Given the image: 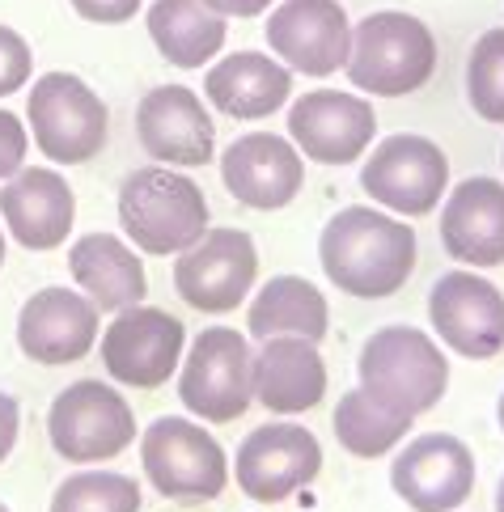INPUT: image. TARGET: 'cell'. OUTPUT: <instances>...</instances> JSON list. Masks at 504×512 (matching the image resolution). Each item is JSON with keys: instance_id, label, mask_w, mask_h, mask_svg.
I'll use <instances>...</instances> for the list:
<instances>
[{"instance_id": "obj_18", "label": "cell", "mask_w": 504, "mask_h": 512, "mask_svg": "<svg viewBox=\"0 0 504 512\" xmlns=\"http://www.w3.org/2000/svg\"><path fill=\"white\" fill-rule=\"evenodd\" d=\"M136 136L144 153L166 166H208L212 161V119L187 85H157L136 106Z\"/></svg>"}, {"instance_id": "obj_22", "label": "cell", "mask_w": 504, "mask_h": 512, "mask_svg": "<svg viewBox=\"0 0 504 512\" xmlns=\"http://www.w3.org/2000/svg\"><path fill=\"white\" fill-rule=\"evenodd\" d=\"M327 394V364L310 339H263L255 352V398L276 415L310 411Z\"/></svg>"}, {"instance_id": "obj_13", "label": "cell", "mask_w": 504, "mask_h": 512, "mask_svg": "<svg viewBox=\"0 0 504 512\" xmlns=\"http://www.w3.org/2000/svg\"><path fill=\"white\" fill-rule=\"evenodd\" d=\"M183 322L166 309L132 305L102 331V364L119 386L153 390L166 386L183 356Z\"/></svg>"}, {"instance_id": "obj_19", "label": "cell", "mask_w": 504, "mask_h": 512, "mask_svg": "<svg viewBox=\"0 0 504 512\" xmlns=\"http://www.w3.org/2000/svg\"><path fill=\"white\" fill-rule=\"evenodd\" d=\"M98 343V305L68 288H43L22 305L17 347L34 364H72Z\"/></svg>"}, {"instance_id": "obj_30", "label": "cell", "mask_w": 504, "mask_h": 512, "mask_svg": "<svg viewBox=\"0 0 504 512\" xmlns=\"http://www.w3.org/2000/svg\"><path fill=\"white\" fill-rule=\"evenodd\" d=\"M30 72H34V56H30L26 39L17 30L0 26V98L17 94V89L30 81Z\"/></svg>"}, {"instance_id": "obj_38", "label": "cell", "mask_w": 504, "mask_h": 512, "mask_svg": "<svg viewBox=\"0 0 504 512\" xmlns=\"http://www.w3.org/2000/svg\"><path fill=\"white\" fill-rule=\"evenodd\" d=\"M0 512H9V508H5V504H0Z\"/></svg>"}, {"instance_id": "obj_37", "label": "cell", "mask_w": 504, "mask_h": 512, "mask_svg": "<svg viewBox=\"0 0 504 512\" xmlns=\"http://www.w3.org/2000/svg\"><path fill=\"white\" fill-rule=\"evenodd\" d=\"M0 267H5V233H0Z\"/></svg>"}, {"instance_id": "obj_3", "label": "cell", "mask_w": 504, "mask_h": 512, "mask_svg": "<svg viewBox=\"0 0 504 512\" xmlns=\"http://www.w3.org/2000/svg\"><path fill=\"white\" fill-rule=\"evenodd\" d=\"M356 373L360 390L407 419L432 411L449 390V364L441 347L416 326H382L360 347Z\"/></svg>"}, {"instance_id": "obj_31", "label": "cell", "mask_w": 504, "mask_h": 512, "mask_svg": "<svg viewBox=\"0 0 504 512\" xmlns=\"http://www.w3.org/2000/svg\"><path fill=\"white\" fill-rule=\"evenodd\" d=\"M26 149H30V136H26L22 119L0 106V182H9L26 166Z\"/></svg>"}, {"instance_id": "obj_25", "label": "cell", "mask_w": 504, "mask_h": 512, "mask_svg": "<svg viewBox=\"0 0 504 512\" xmlns=\"http://www.w3.org/2000/svg\"><path fill=\"white\" fill-rule=\"evenodd\" d=\"M327 297L301 276H276L259 288V297L250 301L246 326L255 339H310L318 343L327 335Z\"/></svg>"}, {"instance_id": "obj_12", "label": "cell", "mask_w": 504, "mask_h": 512, "mask_svg": "<svg viewBox=\"0 0 504 512\" xmlns=\"http://www.w3.org/2000/svg\"><path fill=\"white\" fill-rule=\"evenodd\" d=\"M322 470V445L310 428L297 424H263L238 445V487L255 504H280L310 487Z\"/></svg>"}, {"instance_id": "obj_17", "label": "cell", "mask_w": 504, "mask_h": 512, "mask_svg": "<svg viewBox=\"0 0 504 512\" xmlns=\"http://www.w3.org/2000/svg\"><path fill=\"white\" fill-rule=\"evenodd\" d=\"M221 178H225V191L238 204L276 212L297 199L305 182V166L293 140L272 132H250V136H238L221 153Z\"/></svg>"}, {"instance_id": "obj_21", "label": "cell", "mask_w": 504, "mask_h": 512, "mask_svg": "<svg viewBox=\"0 0 504 512\" xmlns=\"http://www.w3.org/2000/svg\"><path fill=\"white\" fill-rule=\"evenodd\" d=\"M441 246L449 259L479 271L504 263V182L466 178L449 191L441 208Z\"/></svg>"}, {"instance_id": "obj_34", "label": "cell", "mask_w": 504, "mask_h": 512, "mask_svg": "<svg viewBox=\"0 0 504 512\" xmlns=\"http://www.w3.org/2000/svg\"><path fill=\"white\" fill-rule=\"evenodd\" d=\"M17 445V402L0 390V462L13 453Z\"/></svg>"}, {"instance_id": "obj_32", "label": "cell", "mask_w": 504, "mask_h": 512, "mask_svg": "<svg viewBox=\"0 0 504 512\" xmlns=\"http://www.w3.org/2000/svg\"><path fill=\"white\" fill-rule=\"evenodd\" d=\"M72 9H77L85 22H98V26H123L132 22L140 0H72Z\"/></svg>"}, {"instance_id": "obj_1", "label": "cell", "mask_w": 504, "mask_h": 512, "mask_svg": "<svg viewBox=\"0 0 504 512\" xmlns=\"http://www.w3.org/2000/svg\"><path fill=\"white\" fill-rule=\"evenodd\" d=\"M327 280L360 301L394 297L416 271V233L373 208L335 212L318 242Z\"/></svg>"}, {"instance_id": "obj_26", "label": "cell", "mask_w": 504, "mask_h": 512, "mask_svg": "<svg viewBox=\"0 0 504 512\" xmlns=\"http://www.w3.org/2000/svg\"><path fill=\"white\" fill-rule=\"evenodd\" d=\"M149 34L170 68H204L225 47V17L204 0H153Z\"/></svg>"}, {"instance_id": "obj_2", "label": "cell", "mask_w": 504, "mask_h": 512, "mask_svg": "<svg viewBox=\"0 0 504 512\" xmlns=\"http://www.w3.org/2000/svg\"><path fill=\"white\" fill-rule=\"evenodd\" d=\"M119 225L144 254H183L208 233V199L187 174L144 166L119 187Z\"/></svg>"}, {"instance_id": "obj_35", "label": "cell", "mask_w": 504, "mask_h": 512, "mask_svg": "<svg viewBox=\"0 0 504 512\" xmlns=\"http://www.w3.org/2000/svg\"><path fill=\"white\" fill-rule=\"evenodd\" d=\"M496 512H504V479H500V487H496Z\"/></svg>"}, {"instance_id": "obj_28", "label": "cell", "mask_w": 504, "mask_h": 512, "mask_svg": "<svg viewBox=\"0 0 504 512\" xmlns=\"http://www.w3.org/2000/svg\"><path fill=\"white\" fill-rule=\"evenodd\" d=\"M51 512H140V487L128 474H68L51 496Z\"/></svg>"}, {"instance_id": "obj_10", "label": "cell", "mask_w": 504, "mask_h": 512, "mask_svg": "<svg viewBox=\"0 0 504 512\" xmlns=\"http://www.w3.org/2000/svg\"><path fill=\"white\" fill-rule=\"evenodd\" d=\"M288 72L331 77L352 56V22L339 0H280L263 30Z\"/></svg>"}, {"instance_id": "obj_33", "label": "cell", "mask_w": 504, "mask_h": 512, "mask_svg": "<svg viewBox=\"0 0 504 512\" xmlns=\"http://www.w3.org/2000/svg\"><path fill=\"white\" fill-rule=\"evenodd\" d=\"M272 5H276V0H204V9L221 13V17H259Z\"/></svg>"}, {"instance_id": "obj_23", "label": "cell", "mask_w": 504, "mask_h": 512, "mask_svg": "<svg viewBox=\"0 0 504 512\" xmlns=\"http://www.w3.org/2000/svg\"><path fill=\"white\" fill-rule=\"evenodd\" d=\"M72 280L98 305V314H123L144 301L149 280H144V263L136 259V250L128 242H119L111 233H85L68 250Z\"/></svg>"}, {"instance_id": "obj_7", "label": "cell", "mask_w": 504, "mask_h": 512, "mask_svg": "<svg viewBox=\"0 0 504 512\" xmlns=\"http://www.w3.org/2000/svg\"><path fill=\"white\" fill-rule=\"evenodd\" d=\"M47 436L77 466L111 462L136 441V415L106 381H72L47 411Z\"/></svg>"}, {"instance_id": "obj_11", "label": "cell", "mask_w": 504, "mask_h": 512, "mask_svg": "<svg viewBox=\"0 0 504 512\" xmlns=\"http://www.w3.org/2000/svg\"><path fill=\"white\" fill-rule=\"evenodd\" d=\"M259 271L255 242L242 229H208L174 263V288L200 314H229L246 301Z\"/></svg>"}, {"instance_id": "obj_20", "label": "cell", "mask_w": 504, "mask_h": 512, "mask_svg": "<svg viewBox=\"0 0 504 512\" xmlns=\"http://www.w3.org/2000/svg\"><path fill=\"white\" fill-rule=\"evenodd\" d=\"M0 216L17 246L26 250H56L68 242L77 221V199L68 178L56 170H17L0 187Z\"/></svg>"}, {"instance_id": "obj_5", "label": "cell", "mask_w": 504, "mask_h": 512, "mask_svg": "<svg viewBox=\"0 0 504 512\" xmlns=\"http://www.w3.org/2000/svg\"><path fill=\"white\" fill-rule=\"evenodd\" d=\"M34 144L56 161V166H85L106 149V119L102 98L72 72H47L34 81V94L26 106Z\"/></svg>"}, {"instance_id": "obj_15", "label": "cell", "mask_w": 504, "mask_h": 512, "mask_svg": "<svg viewBox=\"0 0 504 512\" xmlns=\"http://www.w3.org/2000/svg\"><path fill=\"white\" fill-rule=\"evenodd\" d=\"M390 487L411 512H449L462 508L475 491V457L458 436L424 432L407 441L390 466Z\"/></svg>"}, {"instance_id": "obj_24", "label": "cell", "mask_w": 504, "mask_h": 512, "mask_svg": "<svg viewBox=\"0 0 504 512\" xmlns=\"http://www.w3.org/2000/svg\"><path fill=\"white\" fill-rule=\"evenodd\" d=\"M208 102L229 119H267L293 94V72L263 51H238L208 68Z\"/></svg>"}, {"instance_id": "obj_4", "label": "cell", "mask_w": 504, "mask_h": 512, "mask_svg": "<svg viewBox=\"0 0 504 512\" xmlns=\"http://www.w3.org/2000/svg\"><path fill=\"white\" fill-rule=\"evenodd\" d=\"M437 68V39L411 13L386 9L352 26V56L344 64L348 81L373 98H403L428 85Z\"/></svg>"}, {"instance_id": "obj_6", "label": "cell", "mask_w": 504, "mask_h": 512, "mask_svg": "<svg viewBox=\"0 0 504 512\" xmlns=\"http://www.w3.org/2000/svg\"><path fill=\"white\" fill-rule=\"evenodd\" d=\"M178 398L191 415L208 419V424H233L246 415L250 398H255V352L250 343L229 331V326H212L191 343L187 364L178 373Z\"/></svg>"}, {"instance_id": "obj_16", "label": "cell", "mask_w": 504, "mask_h": 512, "mask_svg": "<svg viewBox=\"0 0 504 512\" xmlns=\"http://www.w3.org/2000/svg\"><path fill=\"white\" fill-rule=\"evenodd\" d=\"M288 136L318 166H352L377 136L373 102L339 89H314L288 111Z\"/></svg>"}, {"instance_id": "obj_29", "label": "cell", "mask_w": 504, "mask_h": 512, "mask_svg": "<svg viewBox=\"0 0 504 512\" xmlns=\"http://www.w3.org/2000/svg\"><path fill=\"white\" fill-rule=\"evenodd\" d=\"M466 98L475 115L504 123V30H488L466 60Z\"/></svg>"}, {"instance_id": "obj_27", "label": "cell", "mask_w": 504, "mask_h": 512, "mask_svg": "<svg viewBox=\"0 0 504 512\" xmlns=\"http://www.w3.org/2000/svg\"><path fill=\"white\" fill-rule=\"evenodd\" d=\"M411 432V419L382 407L365 390H348L335 407V436L352 457H382Z\"/></svg>"}, {"instance_id": "obj_14", "label": "cell", "mask_w": 504, "mask_h": 512, "mask_svg": "<svg viewBox=\"0 0 504 512\" xmlns=\"http://www.w3.org/2000/svg\"><path fill=\"white\" fill-rule=\"evenodd\" d=\"M432 331L466 360H492L504 352V292L475 276V271H449L428 292Z\"/></svg>"}, {"instance_id": "obj_9", "label": "cell", "mask_w": 504, "mask_h": 512, "mask_svg": "<svg viewBox=\"0 0 504 512\" xmlns=\"http://www.w3.org/2000/svg\"><path fill=\"white\" fill-rule=\"evenodd\" d=\"M360 187L399 216H428L449 187V157L428 136H386L360 170Z\"/></svg>"}, {"instance_id": "obj_8", "label": "cell", "mask_w": 504, "mask_h": 512, "mask_svg": "<svg viewBox=\"0 0 504 512\" xmlns=\"http://www.w3.org/2000/svg\"><path fill=\"white\" fill-rule=\"evenodd\" d=\"M149 483L166 500H216L229 483V457L212 436L178 415H161L140 441Z\"/></svg>"}, {"instance_id": "obj_36", "label": "cell", "mask_w": 504, "mask_h": 512, "mask_svg": "<svg viewBox=\"0 0 504 512\" xmlns=\"http://www.w3.org/2000/svg\"><path fill=\"white\" fill-rule=\"evenodd\" d=\"M496 419H500V428H504V394H500V407H496Z\"/></svg>"}]
</instances>
